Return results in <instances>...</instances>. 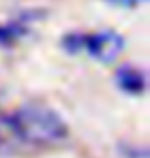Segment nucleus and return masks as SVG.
Returning a JSON list of instances; mask_svg holds the SVG:
<instances>
[{
	"label": "nucleus",
	"mask_w": 150,
	"mask_h": 158,
	"mask_svg": "<svg viewBox=\"0 0 150 158\" xmlns=\"http://www.w3.org/2000/svg\"><path fill=\"white\" fill-rule=\"evenodd\" d=\"M0 134L31 148H54L68 140L70 129L56 109L41 103H25L0 117Z\"/></svg>",
	"instance_id": "nucleus-1"
},
{
	"label": "nucleus",
	"mask_w": 150,
	"mask_h": 158,
	"mask_svg": "<svg viewBox=\"0 0 150 158\" xmlns=\"http://www.w3.org/2000/svg\"><path fill=\"white\" fill-rule=\"evenodd\" d=\"M62 47L68 53L87 52L92 60L109 64L123 52V37L115 31H97V33H70L64 35Z\"/></svg>",
	"instance_id": "nucleus-2"
},
{
	"label": "nucleus",
	"mask_w": 150,
	"mask_h": 158,
	"mask_svg": "<svg viewBox=\"0 0 150 158\" xmlns=\"http://www.w3.org/2000/svg\"><path fill=\"white\" fill-rule=\"evenodd\" d=\"M115 84L127 94H142L146 90V76L144 72L134 66H119L115 72Z\"/></svg>",
	"instance_id": "nucleus-3"
},
{
	"label": "nucleus",
	"mask_w": 150,
	"mask_h": 158,
	"mask_svg": "<svg viewBox=\"0 0 150 158\" xmlns=\"http://www.w3.org/2000/svg\"><path fill=\"white\" fill-rule=\"evenodd\" d=\"M25 27L23 21H15V23H6V25H0V43H12V41L21 39L25 35Z\"/></svg>",
	"instance_id": "nucleus-4"
},
{
	"label": "nucleus",
	"mask_w": 150,
	"mask_h": 158,
	"mask_svg": "<svg viewBox=\"0 0 150 158\" xmlns=\"http://www.w3.org/2000/svg\"><path fill=\"white\" fill-rule=\"evenodd\" d=\"M111 4H117V6H126V8H132V6H138L146 0H109Z\"/></svg>",
	"instance_id": "nucleus-5"
}]
</instances>
